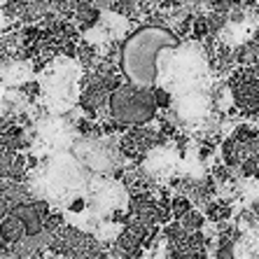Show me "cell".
Returning <instances> with one entry per match:
<instances>
[{
    "label": "cell",
    "mask_w": 259,
    "mask_h": 259,
    "mask_svg": "<svg viewBox=\"0 0 259 259\" xmlns=\"http://www.w3.org/2000/svg\"><path fill=\"white\" fill-rule=\"evenodd\" d=\"M24 236H28V229H26V224L19 220L17 215L12 212H7L5 220L0 222V241L5 243V245H14L19 243Z\"/></svg>",
    "instance_id": "3957f363"
},
{
    "label": "cell",
    "mask_w": 259,
    "mask_h": 259,
    "mask_svg": "<svg viewBox=\"0 0 259 259\" xmlns=\"http://www.w3.org/2000/svg\"><path fill=\"white\" fill-rule=\"evenodd\" d=\"M108 119L117 121L121 128L145 126L159 117V105L154 98V87H138L121 82L108 101Z\"/></svg>",
    "instance_id": "7a4b0ae2"
},
{
    "label": "cell",
    "mask_w": 259,
    "mask_h": 259,
    "mask_svg": "<svg viewBox=\"0 0 259 259\" xmlns=\"http://www.w3.org/2000/svg\"><path fill=\"white\" fill-rule=\"evenodd\" d=\"M175 222L180 224L185 231H192L194 234V231H201L205 227V215L201 210H196V208H192L189 212H185L182 217H178Z\"/></svg>",
    "instance_id": "277c9868"
},
{
    "label": "cell",
    "mask_w": 259,
    "mask_h": 259,
    "mask_svg": "<svg viewBox=\"0 0 259 259\" xmlns=\"http://www.w3.org/2000/svg\"><path fill=\"white\" fill-rule=\"evenodd\" d=\"M180 47V37L163 24H145L131 30L119 45V72L138 87H157L161 56Z\"/></svg>",
    "instance_id": "6da1fadb"
},
{
    "label": "cell",
    "mask_w": 259,
    "mask_h": 259,
    "mask_svg": "<svg viewBox=\"0 0 259 259\" xmlns=\"http://www.w3.org/2000/svg\"><path fill=\"white\" fill-rule=\"evenodd\" d=\"M7 212H10V205H7V203H5V199L0 196V222L5 220V215H7Z\"/></svg>",
    "instance_id": "5b68a950"
},
{
    "label": "cell",
    "mask_w": 259,
    "mask_h": 259,
    "mask_svg": "<svg viewBox=\"0 0 259 259\" xmlns=\"http://www.w3.org/2000/svg\"><path fill=\"white\" fill-rule=\"evenodd\" d=\"M0 37H3V35H0Z\"/></svg>",
    "instance_id": "8992f818"
}]
</instances>
